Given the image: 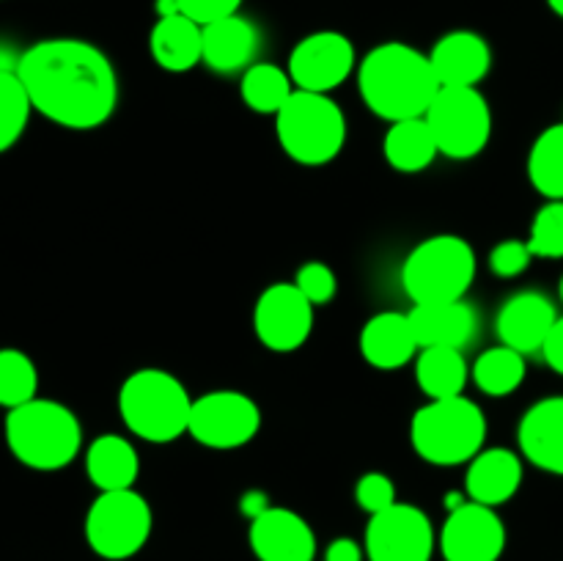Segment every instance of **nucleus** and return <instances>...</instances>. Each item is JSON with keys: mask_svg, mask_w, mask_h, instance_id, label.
I'll return each instance as SVG.
<instances>
[{"mask_svg": "<svg viewBox=\"0 0 563 561\" xmlns=\"http://www.w3.org/2000/svg\"><path fill=\"white\" fill-rule=\"evenodd\" d=\"M16 75L36 113L64 130H97L119 105L108 55L82 38H42L16 58Z\"/></svg>", "mask_w": 563, "mask_h": 561, "instance_id": "nucleus-1", "label": "nucleus"}, {"mask_svg": "<svg viewBox=\"0 0 563 561\" xmlns=\"http://www.w3.org/2000/svg\"><path fill=\"white\" fill-rule=\"evenodd\" d=\"M357 88L374 116L396 124L427 116L443 86L434 75L429 53L405 42H385L366 53L357 66Z\"/></svg>", "mask_w": 563, "mask_h": 561, "instance_id": "nucleus-2", "label": "nucleus"}, {"mask_svg": "<svg viewBox=\"0 0 563 561\" xmlns=\"http://www.w3.org/2000/svg\"><path fill=\"white\" fill-rule=\"evenodd\" d=\"M5 446L31 471H60L82 449V427L75 413L55 399H31L5 413Z\"/></svg>", "mask_w": 563, "mask_h": 561, "instance_id": "nucleus-3", "label": "nucleus"}, {"mask_svg": "<svg viewBox=\"0 0 563 561\" xmlns=\"http://www.w3.org/2000/svg\"><path fill=\"white\" fill-rule=\"evenodd\" d=\"M119 413L135 438L174 443L190 432L192 396L165 369H137L121 383Z\"/></svg>", "mask_w": 563, "mask_h": 561, "instance_id": "nucleus-4", "label": "nucleus"}, {"mask_svg": "<svg viewBox=\"0 0 563 561\" xmlns=\"http://www.w3.org/2000/svg\"><path fill=\"white\" fill-rule=\"evenodd\" d=\"M410 440L416 454L429 465H462L484 451L487 416L465 394L454 399H429V405L418 407L412 416Z\"/></svg>", "mask_w": 563, "mask_h": 561, "instance_id": "nucleus-5", "label": "nucleus"}, {"mask_svg": "<svg viewBox=\"0 0 563 561\" xmlns=\"http://www.w3.org/2000/svg\"><path fill=\"white\" fill-rule=\"evenodd\" d=\"M473 280L476 251L460 234L427 237L401 264V286L412 302L465 300Z\"/></svg>", "mask_w": 563, "mask_h": 561, "instance_id": "nucleus-6", "label": "nucleus"}, {"mask_svg": "<svg viewBox=\"0 0 563 561\" xmlns=\"http://www.w3.org/2000/svg\"><path fill=\"white\" fill-rule=\"evenodd\" d=\"M275 135L280 148L300 165H328L346 143L344 110L330 94L295 91L275 116Z\"/></svg>", "mask_w": 563, "mask_h": 561, "instance_id": "nucleus-7", "label": "nucleus"}, {"mask_svg": "<svg viewBox=\"0 0 563 561\" xmlns=\"http://www.w3.org/2000/svg\"><path fill=\"white\" fill-rule=\"evenodd\" d=\"M152 528V506L135 487L99 493L86 512V542L104 561H124L141 553Z\"/></svg>", "mask_w": 563, "mask_h": 561, "instance_id": "nucleus-8", "label": "nucleus"}, {"mask_svg": "<svg viewBox=\"0 0 563 561\" xmlns=\"http://www.w3.org/2000/svg\"><path fill=\"white\" fill-rule=\"evenodd\" d=\"M423 119L443 157L473 160L493 138V110L476 86H443Z\"/></svg>", "mask_w": 563, "mask_h": 561, "instance_id": "nucleus-9", "label": "nucleus"}, {"mask_svg": "<svg viewBox=\"0 0 563 561\" xmlns=\"http://www.w3.org/2000/svg\"><path fill=\"white\" fill-rule=\"evenodd\" d=\"M262 429V407L242 391H209L192 399L190 432L207 449L229 451L251 443Z\"/></svg>", "mask_w": 563, "mask_h": 561, "instance_id": "nucleus-10", "label": "nucleus"}, {"mask_svg": "<svg viewBox=\"0 0 563 561\" xmlns=\"http://www.w3.org/2000/svg\"><path fill=\"white\" fill-rule=\"evenodd\" d=\"M363 544L368 561H432L438 537L427 512L396 501L390 509L372 515Z\"/></svg>", "mask_w": 563, "mask_h": 561, "instance_id": "nucleus-11", "label": "nucleus"}, {"mask_svg": "<svg viewBox=\"0 0 563 561\" xmlns=\"http://www.w3.org/2000/svg\"><path fill=\"white\" fill-rule=\"evenodd\" d=\"M355 64L357 55L350 36L339 31H317L295 44L286 72L297 91L330 94L355 72Z\"/></svg>", "mask_w": 563, "mask_h": 561, "instance_id": "nucleus-12", "label": "nucleus"}, {"mask_svg": "<svg viewBox=\"0 0 563 561\" xmlns=\"http://www.w3.org/2000/svg\"><path fill=\"white\" fill-rule=\"evenodd\" d=\"M256 339L273 352H295L311 339L313 302L295 284H273L253 308Z\"/></svg>", "mask_w": 563, "mask_h": 561, "instance_id": "nucleus-13", "label": "nucleus"}, {"mask_svg": "<svg viewBox=\"0 0 563 561\" xmlns=\"http://www.w3.org/2000/svg\"><path fill=\"white\" fill-rule=\"evenodd\" d=\"M438 544L445 561H500L506 526L493 506L467 501L449 512Z\"/></svg>", "mask_w": 563, "mask_h": 561, "instance_id": "nucleus-14", "label": "nucleus"}, {"mask_svg": "<svg viewBox=\"0 0 563 561\" xmlns=\"http://www.w3.org/2000/svg\"><path fill=\"white\" fill-rule=\"evenodd\" d=\"M251 550L258 561H313L317 534L311 522L284 506H269L264 515L251 520Z\"/></svg>", "mask_w": 563, "mask_h": 561, "instance_id": "nucleus-15", "label": "nucleus"}, {"mask_svg": "<svg viewBox=\"0 0 563 561\" xmlns=\"http://www.w3.org/2000/svg\"><path fill=\"white\" fill-rule=\"evenodd\" d=\"M555 319L559 314L550 297H544L542 292H517L500 306L495 330H498L500 344L531 355V352H542Z\"/></svg>", "mask_w": 563, "mask_h": 561, "instance_id": "nucleus-16", "label": "nucleus"}, {"mask_svg": "<svg viewBox=\"0 0 563 561\" xmlns=\"http://www.w3.org/2000/svg\"><path fill=\"white\" fill-rule=\"evenodd\" d=\"M429 61L440 86H478L493 69V50L482 33L451 31L434 42Z\"/></svg>", "mask_w": 563, "mask_h": 561, "instance_id": "nucleus-17", "label": "nucleus"}, {"mask_svg": "<svg viewBox=\"0 0 563 561\" xmlns=\"http://www.w3.org/2000/svg\"><path fill=\"white\" fill-rule=\"evenodd\" d=\"M517 440L531 465L563 476V396H548L528 407Z\"/></svg>", "mask_w": 563, "mask_h": 561, "instance_id": "nucleus-18", "label": "nucleus"}, {"mask_svg": "<svg viewBox=\"0 0 563 561\" xmlns=\"http://www.w3.org/2000/svg\"><path fill=\"white\" fill-rule=\"evenodd\" d=\"M418 346H456L462 350L476 336V308L465 300L451 302H416L407 311Z\"/></svg>", "mask_w": 563, "mask_h": 561, "instance_id": "nucleus-19", "label": "nucleus"}, {"mask_svg": "<svg viewBox=\"0 0 563 561\" xmlns=\"http://www.w3.org/2000/svg\"><path fill=\"white\" fill-rule=\"evenodd\" d=\"M421 350L410 317L401 311H383L368 319L361 330V355L379 372L407 366Z\"/></svg>", "mask_w": 563, "mask_h": 561, "instance_id": "nucleus-20", "label": "nucleus"}, {"mask_svg": "<svg viewBox=\"0 0 563 561\" xmlns=\"http://www.w3.org/2000/svg\"><path fill=\"white\" fill-rule=\"evenodd\" d=\"M522 484V460L509 449H484L467 465V498L484 506H500L517 495Z\"/></svg>", "mask_w": 563, "mask_h": 561, "instance_id": "nucleus-21", "label": "nucleus"}, {"mask_svg": "<svg viewBox=\"0 0 563 561\" xmlns=\"http://www.w3.org/2000/svg\"><path fill=\"white\" fill-rule=\"evenodd\" d=\"M203 28V64L220 75L253 66L258 50V31L242 14L223 16Z\"/></svg>", "mask_w": 563, "mask_h": 561, "instance_id": "nucleus-22", "label": "nucleus"}, {"mask_svg": "<svg viewBox=\"0 0 563 561\" xmlns=\"http://www.w3.org/2000/svg\"><path fill=\"white\" fill-rule=\"evenodd\" d=\"M148 50L159 69L174 75L190 72L203 64V28L185 14L159 16L148 33Z\"/></svg>", "mask_w": 563, "mask_h": 561, "instance_id": "nucleus-23", "label": "nucleus"}, {"mask_svg": "<svg viewBox=\"0 0 563 561\" xmlns=\"http://www.w3.org/2000/svg\"><path fill=\"white\" fill-rule=\"evenodd\" d=\"M86 473L99 493L132 490L141 473V457L121 435H99L86 449Z\"/></svg>", "mask_w": 563, "mask_h": 561, "instance_id": "nucleus-24", "label": "nucleus"}, {"mask_svg": "<svg viewBox=\"0 0 563 561\" xmlns=\"http://www.w3.org/2000/svg\"><path fill=\"white\" fill-rule=\"evenodd\" d=\"M383 154L388 165L399 174H418L427 170L440 154L432 127L423 119H405L388 127L383 141Z\"/></svg>", "mask_w": 563, "mask_h": 561, "instance_id": "nucleus-25", "label": "nucleus"}, {"mask_svg": "<svg viewBox=\"0 0 563 561\" xmlns=\"http://www.w3.org/2000/svg\"><path fill=\"white\" fill-rule=\"evenodd\" d=\"M416 380L429 399H454L465 391L471 366L456 346H423L416 358Z\"/></svg>", "mask_w": 563, "mask_h": 561, "instance_id": "nucleus-26", "label": "nucleus"}, {"mask_svg": "<svg viewBox=\"0 0 563 561\" xmlns=\"http://www.w3.org/2000/svg\"><path fill=\"white\" fill-rule=\"evenodd\" d=\"M295 91L297 88L291 82L289 72L275 64H267V61L247 66L242 72L240 94L253 113L278 116V110L289 102V97Z\"/></svg>", "mask_w": 563, "mask_h": 561, "instance_id": "nucleus-27", "label": "nucleus"}, {"mask_svg": "<svg viewBox=\"0 0 563 561\" xmlns=\"http://www.w3.org/2000/svg\"><path fill=\"white\" fill-rule=\"evenodd\" d=\"M526 355L511 346H489L471 366V377L487 396H509L526 383Z\"/></svg>", "mask_w": 563, "mask_h": 561, "instance_id": "nucleus-28", "label": "nucleus"}, {"mask_svg": "<svg viewBox=\"0 0 563 561\" xmlns=\"http://www.w3.org/2000/svg\"><path fill=\"white\" fill-rule=\"evenodd\" d=\"M528 179L548 201H563V124H553L533 141Z\"/></svg>", "mask_w": 563, "mask_h": 561, "instance_id": "nucleus-29", "label": "nucleus"}, {"mask_svg": "<svg viewBox=\"0 0 563 561\" xmlns=\"http://www.w3.org/2000/svg\"><path fill=\"white\" fill-rule=\"evenodd\" d=\"M38 369L31 355L16 346H0V407L14 410L36 399Z\"/></svg>", "mask_w": 563, "mask_h": 561, "instance_id": "nucleus-30", "label": "nucleus"}, {"mask_svg": "<svg viewBox=\"0 0 563 561\" xmlns=\"http://www.w3.org/2000/svg\"><path fill=\"white\" fill-rule=\"evenodd\" d=\"M33 113L31 97L16 69H0V154L14 148Z\"/></svg>", "mask_w": 563, "mask_h": 561, "instance_id": "nucleus-31", "label": "nucleus"}, {"mask_svg": "<svg viewBox=\"0 0 563 561\" xmlns=\"http://www.w3.org/2000/svg\"><path fill=\"white\" fill-rule=\"evenodd\" d=\"M528 248L539 258H563V201H548L537 212Z\"/></svg>", "mask_w": 563, "mask_h": 561, "instance_id": "nucleus-32", "label": "nucleus"}, {"mask_svg": "<svg viewBox=\"0 0 563 561\" xmlns=\"http://www.w3.org/2000/svg\"><path fill=\"white\" fill-rule=\"evenodd\" d=\"M295 286L313 302V306H328L335 297L339 280H335V273L324 262H306L297 270Z\"/></svg>", "mask_w": 563, "mask_h": 561, "instance_id": "nucleus-33", "label": "nucleus"}, {"mask_svg": "<svg viewBox=\"0 0 563 561\" xmlns=\"http://www.w3.org/2000/svg\"><path fill=\"white\" fill-rule=\"evenodd\" d=\"M355 501L363 512L368 515H379V512L390 509L396 504V484L388 473H363L357 479V487H355Z\"/></svg>", "mask_w": 563, "mask_h": 561, "instance_id": "nucleus-34", "label": "nucleus"}, {"mask_svg": "<svg viewBox=\"0 0 563 561\" xmlns=\"http://www.w3.org/2000/svg\"><path fill=\"white\" fill-rule=\"evenodd\" d=\"M531 248L522 240H504L489 251V270H493L498 278H517V275L526 273L531 267Z\"/></svg>", "mask_w": 563, "mask_h": 561, "instance_id": "nucleus-35", "label": "nucleus"}, {"mask_svg": "<svg viewBox=\"0 0 563 561\" xmlns=\"http://www.w3.org/2000/svg\"><path fill=\"white\" fill-rule=\"evenodd\" d=\"M242 0H179L181 14L196 20L198 25H209L214 20H223V16L240 14Z\"/></svg>", "mask_w": 563, "mask_h": 561, "instance_id": "nucleus-36", "label": "nucleus"}, {"mask_svg": "<svg viewBox=\"0 0 563 561\" xmlns=\"http://www.w3.org/2000/svg\"><path fill=\"white\" fill-rule=\"evenodd\" d=\"M542 355L544 361H548V366L563 377V317L555 319L553 330H550L548 341H544L542 346Z\"/></svg>", "mask_w": 563, "mask_h": 561, "instance_id": "nucleus-37", "label": "nucleus"}, {"mask_svg": "<svg viewBox=\"0 0 563 561\" xmlns=\"http://www.w3.org/2000/svg\"><path fill=\"white\" fill-rule=\"evenodd\" d=\"M363 556H366V548H361L355 539L339 537L328 544L324 561H363Z\"/></svg>", "mask_w": 563, "mask_h": 561, "instance_id": "nucleus-38", "label": "nucleus"}, {"mask_svg": "<svg viewBox=\"0 0 563 561\" xmlns=\"http://www.w3.org/2000/svg\"><path fill=\"white\" fill-rule=\"evenodd\" d=\"M240 509H242V515L251 517V520H256L258 515H264V512L269 509L267 493H262V490H247V493L240 498Z\"/></svg>", "mask_w": 563, "mask_h": 561, "instance_id": "nucleus-39", "label": "nucleus"}, {"mask_svg": "<svg viewBox=\"0 0 563 561\" xmlns=\"http://www.w3.org/2000/svg\"><path fill=\"white\" fill-rule=\"evenodd\" d=\"M154 9H157V20H159V16H176V14H181L179 0H154Z\"/></svg>", "mask_w": 563, "mask_h": 561, "instance_id": "nucleus-40", "label": "nucleus"}, {"mask_svg": "<svg viewBox=\"0 0 563 561\" xmlns=\"http://www.w3.org/2000/svg\"><path fill=\"white\" fill-rule=\"evenodd\" d=\"M548 6L563 20V0H548Z\"/></svg>", "mask_w": 563, "mask_h": 561, "instance_id": "nucleus-41", "label": "nucleus"}, {"mask_svg": "<svg viewBox=\"0 0 563 561\" xmlns=\"http://www.w3.org/2000/svg\"><path fill=\"white\" fill-rule=\"evenodd\" d=\"M559 295H561V302H563V278H561V286H559Z\"/></svg>", "mask_w": 563, "mask_h": 561, "instance_id": "nucleus-42", "label": "nucleus"}]
</instances>
